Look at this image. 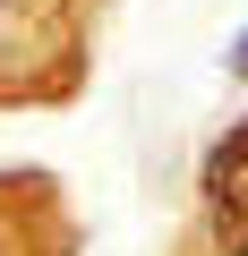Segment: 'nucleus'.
<instances>
[{"instance_id":"2","label":"nucleus","mask_w":248,"mask_h":256,"mask_svg":"<svg viewBox=\"0 0 248 256\" xmlns=\"http://www.w3.org/2000/svg\"><path fill=\"white\" fill-rule=\"evenodd\" d=\"M231 68H248V26H239V43H231Z\"/></svg>"},{"instance_id":"1","label":"nucleus","mask_w":248,"mask_h":256,"mask_svg":"<svg viewBox=\"0 0 248 256\" xmlns=\"http://www.w3.org/2000/svg\"><path fill=\"white\" fill-rule=\"evenodd\" d=\"M197 196H205V239H214L222 256H248V111L205 146Z\"/></svg>"},{"instance_id":"3","label":"nucleus","mask_w":248,"mask_h":256,"mask_svg":"<svg viewBox=\"0 0 248 256\" xmlns=\"http://www.w3.org/2000/svg\"><path fill=\"white\" fill-rule=\"evenodd\" d=\"M0 18H9V0H0Z\"/></svg>"}]
</instances>
